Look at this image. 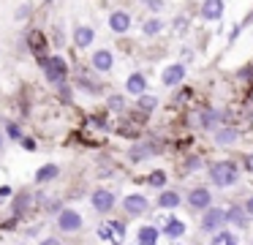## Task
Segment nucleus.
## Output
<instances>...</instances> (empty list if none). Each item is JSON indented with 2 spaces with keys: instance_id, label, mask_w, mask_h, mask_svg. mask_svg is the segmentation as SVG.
Here are the masks:
<instances>
[{
  "instance_id": "1",
  "label": "nucleus",
  "mask_w": 253,
  "mask_h": 245,
  "mask_svg": "<svg viewBox=\"0 0 253 245\" xmlns=\"http://www.w3.org/2000/svg\"><path fill=\"white\" fill-rule=\"evenodd\" d=\"M210 180H212L215 185H220V188H229V185H234L237 180H240V169L231 161H218V163L210 166Z\"/></svg>"
},
{
  "instance_id": "2",
  "label": "nucleus",
  "mask_w": 253,
  "mask_h": 245,
  "mask_svg": "<svg viewBox=\"0 0 253 245\" xmlns=\"http://www.w3.org/2000/svg\"><path fill=\"white\" fill-rule=\"evenodd\" d=\"M223 223H229V221H226V212L220 210V207H207V210H204V215H202V232H207V234L220 232V229H223Z\"/></svg>"
},
{
  "instance_id": "3",
  "label": "nucleus",
  "mask_w": 253,
  "mask_h": 245,
  "mask_svg": "<svg viewBox=\"0 0 253 245\" xmlns=\"http://www.w3.org/2000/svg\"><path fill=\"white\" fill-rule=\"evenodd\" d=\"M41 65H44L46 79L55 82V85L68 76V65H66V60H63V57H44V60H41Z\"/></svg>"
},
{
  "instance_id": "4",
  "label": "nucleus",
  "mask_w": 253,
  "mask_h": 245,
  "mask_svg": "<svg viewBox=\"0 0 253 245\" xmlns=\"http://www.w3.org/2000/svg\"><path fill=\"white\" fill-rule=\"evenodd\" d=\"M57 226H60V232H79L82 229V215L77 210H60Z\"/></svg>"
},
{
  "instance_id": "5",
  "label": "nucleus",
  "mask_w": 253,
  "mask_h": 245,
  "mask_svg": "<svg viewBox=\"0 0 253 245\" xmlns=\"http://www.w3.org/2000/svg\"><path fill=\"white\" fill-rule=\"evenodd\" d=\"M93 210H98V212H109L112 207H115V194L112 191H106V188H98V191H93Z\"/></svg>"
},
{
  "instance_id": "6",
  "label": "nucleus",
  "mask_w": 253,
  "mask_h": 245,
  "mask_svg": "<svg viewBox=\"0 0 253 245\" xmlns=\"http://www.w3.org/2000/svg\"><path fill=\"white\" fill-rule=\"evenodd\" d=\"M210 201H212V194H210L204 185H199V188H193L191 194H188V204H191L193 210H207Z\"/></svg>"
},
{
  "instance_id": "7",
  "label": "nucleus",
  "mask_w": 253,
  "mask_h": 245,
  "mask_svg": "<svg viewBox=\"0 0 253 245\" xmlns=\"http://www.w3.org/2000/svg\"><path fill=\"white\" fill-rule=\"evenodd\" d=\"M155 152H161V145H158V142H144V145L131 147L128 158H131V161H142V158H150V155H155Z\"/></svg>"
},
{
  "instance_id": "8",
  "label": "nucleus",
  "mask_w": 253,
  "mask_h": 245,
  "mask_svg": "<svg viewBox=\"0 0 253 245\" xmlns=\"http://www.w3.org/2000/svg\"><path fill=\"white\" fill-rule=\"evenodd\" d=\"M161 79H164V85H166V87H174V85H180V82L185 79V65H182V63H174V65H169V68L164 71V76H161Z\"/></svg>"
},
{
  "instance_id": "9",
  "label": "nucleus",
  "mask_w": 253,
  "mask_h": 245,
  "mask_svg": "<svg viewBox=\"0 0 253 245\" xmlns=\"http://www.w3.org/2000/svg\"><path fill=\"white\" fill-rule=\"evenodd\" d=\"M202 16L210 19V22L220 19V16H223V0H204L202 3Z\"/></svg>"
},
{
  "instance_id": "10",
  "label": "nucleus",
  "mask_w": 253,
  "mask_h": 245,
  "mask_svg": "<svg viewBox=\"0 0 253 245\" xmlns=\"http://www.w3.org/2000/svg\"><path fill=\"white\" fill-rule=\"evenodd\" d=\"M123 207H126V210L131 212V215H142V212L147 210V199H144L142 194H131V196H126Z\"/></svg>"
},
{
  "instance_id": "11",
  "label": "nucleus",
  "mask_w": 253,
  "mask_h": 245,
  "mask_svg": "<svg viewBox=\"0 0 253 245\" xmlns=\"http://www.w3.org/2000/svg\"><path fill=\"white\" fill-rule=\"evenodd\" d=\"M248 215H251V212H248L245 207H229V210H226V221L234 223L237 229H248Z\"/></svg>"
},
{
  "instance_id": "12",
  "label": "nucleus",
  "mask_w": 253,
  "mask_h": 245,
  "mask_svg": "<svg viewBox=\"0 0 253 245\" xmlns=\"http://www.w3.org/2000/svg\"><path fill=\"white\" fill-rule=\"evenodd\" d=\"M109 27L115 33H126L128 27H131V16H128L126 11H115V14L109 16Z\"/></svg>"
},
{
  "instance_id": "13",
  "label": "nucleus",
  "mask_w": 253,
  "mask_h": 245,
  "mask_svg": "<svg viewBox=\"0 0 253 245\" xmlns=\"http://www.w3.org/2000/svg\"><path fill=\"white\" fill-rule=\"evenodd\" d=\"M237 139H240V134H237L234 128H218V131H215V145H220V147L234 145Z\"/></svg>"
},
{
  "instance_id": "14",
  "label": "nucleus",
  "mask_w": 253,
  "mask_h": 245,
  "mask_svg": "<svg viewBox=\"0 0 253 245\" xmlns=\"http://www.w3.org/2000/svg\"><path fill=\"white\" fill-rule=\"evenodd\" d=\"M93 65L98 71H109L112 65H115V57H112V52H106V49H98V52L93 54Z\"/></svg>"
},
{
  "instance_id": "15",
  "label": "nucleus",
  "mask_w": 253,
  "mask_h": 245,
  "mask_svg": "<svg viewBox=\"0 0 253 245\" xmlns=\"http://www.w3.org/2000/svg\"><path fill=\"white\" fill-rule=\"evenodd\" d=\"M93 38H95V30L93 27H77L74 30V41H77V47H90L93 44Z\"/></svg>"
},
{
  "instance_id": "16",
  "label": "nucleus",
  "mask_w": 253,
  "mask_h": 245,
  "mask_svg": "<svg viewBox=\"0 0 253 245\" xmlns=\"http://www.w3.org/2000/svg\"><path fill=\"white\" fill-rule=\"evenodd\" d=\"M158 207H164V210L180 207V194H177V191H164V194L158 196Z\"/></svg>"
},
{
  "instance_id": "17",
  "label": "nucleus",
  "mask_w": 253,
  "mask_h": 245,
  "mask_svg": "<svg viewBox=\"0 0 253 245\" xmlns=\"http://www.w3.org/2000/svg\"><path fill=\"white\" fill-rule=\"evenodd\" d=\"M126 87H128V93H133V96H142L144 87H147V79H144L142 74H131L128 82H126Z\"/></svg>"
},
{
  "instance_id": "18",
  "label": "nucleus",
  "mask_w": 253,
  "mask_h": 245,
  "mask_svg": "<svg viewBox=\"0 0 253 245\" xmlns=\"http://www.w3.org/2000/svg\"><path fill=\"white\" fill-rule=\"evenodd\" d=\"M164 234H166L169 240H180L182 234H185V223H182V221H177V218H171V221L164 226Z\"/></svg>"
},
{
  "instance_id": "19",
  "label": "nucleus",
  "mask_w": 253,
  "mask_h": 245,
  "mask_svg": "<svg viewBox=\"0 0 253 245\" xmlns=\"http://www.w3.org/2000/svg\"><path fill=\"white\" fill-rule=\"evenodd\" d=\"M57 174H60V166H55V163H46V166H41L39 172H36V183H49V180H55Z\"/></svg>"
},
{
  "instance_id": "20",
  "label": "nucleus",
  "mask_w": 253,
  "mask_h": 245,
  "mask_svg": "<svg viewBox=\"0 0 253 245\" xmlns=\"http://www.w3.org/2000/svg\"><path fill=\"white\" fill-rule=\"evenodd\" d=\"M30 204H33V196L25 191V194H17V199H14V212L17 215H22V212L30 210Z\"/></svg>"
},
{
  "instance_id": "21",
  "label": "nucleus",
  "mask_w": 253,
  "mask_h": 245,
  "mask_svg": "<svg viewBox=\"0 0 253 245\" xmlns=\"http://www.w3.org/2000/svg\"><path fill=\"white\" fill-rule=\"evenodd\" d=\"M158 229L155 226H142L139 229V243H144V245H153V243H158Z\"/></svg>"
},
{
  "instance_id": "22",
  "label": "nucleus",
  "mask_w": 253,
  "mask_h": 245,
  "mask_svg": "<svg viewBox=\"0 0 253 245\" xmlns=\"http://www.w3.org/2000/svg\"><path fill=\"white\" fill-rule=\"evenodd\" d=\"M155 106H158V98H155V96H144V93L139 96V109H144V112H153Z\"/></svg>"
},
{
  "instance_id": "23",
  "label": "nucleus",
  "mask_w": 253,
  "mask_h": 245,
  "mask_svg": "<svg viewBox=\"0 0 253 245\" xmlns=\"http://www.w3.org/2000/svg\"><path fill=\"white\" fill-rule=\"evenodd\" d=\"M161 27H164L161 19H150L147 25H144V33H147V36H155V33H161Z\"/></svg>"
},
{
  "instance_id": "24",
  "label": "nucleus",
  "mask_w": 253,
  "mask_h": 245,
  "mask_svg": "<svg viewBox=\"0 0 253 245\" xmlns=\"http://www.w3.org/2000/svg\"><path fill=\"white\" fill-rule=\"evenodd\" d=\"M115 226H112V223H104V226H98V237L101 240H112V237H115Z\"/></svg>"
},
{
  "instance_id": "25",
  "label": "nucleus",
  "mask_w": 253,
  "mask_h": 245,
  "mask_svg": "<svg viewBox=\"0 0 253 245\" xmlns=\"http://www.w3.org/2000/svg\"><path fill=\"white\" fill-rule=\"evenodd\" d=\"M212 243H218V245H220V243L231 245V243H237V237H234V234H226V232H223V234H215V237H212Z\"/></svg>"
},
{
  "instance_id": "26",
  "label": "nucleus",
  "mask_w": 253,
  "mask_h": 245,
  "mask_svg": "<svg viewBox=\"0 0 253 245\" xmlns=\"http://www.w3.org/2000/svg\"><path fill=\"white\" fill-rule=\"evenodd\" d=\"M123 106H126V103H123V96H112L109 98V109H112V112H123Z\"/></svg>"
},
{
  "instance_id": "27",
  "label": "nucleus",
  "mask_w": 253,
  "mask_h": 245,
  "mask_svg": "<svg viewBox=\"0 0 253 245\" xmlns=\"http://www.w3.org/2000/svg\"><path fill=\"white\" fill-rule=\"evenodd\" d=\"M147 180H150V185H164L166 183V174L164 172H153Z\"/></svg>"
},
{
  "instance_id": "28",
  "label": "nucleus",
  "mask_w": 253,
  "mask_h": 245,
  "mask_svg": "<svg viewBox=\"0 0 253 245\" xmlns=\"http://www.w3.org/2000/svg\"><path fill=\"white\" fill-rule=\"evenodd\" d=\"M6 128H8V136H11V139H22V128H19V125L8 123Z\"/></svg>"
},
{
  "instance_id": "29",
  "label": "nucleus",
  "mask_w": 253,
  "mask_h": 245,
  "mask_svg": "<svg viewBox=\"0 0 253 245\" xmlns=\"http://www.w3.org/2000/svg\"><path fill=\"white\" fill-rule=\"evenodd\" d=\"M28 16H30V3L19 5V11H17V19H28Z\"/></svg>"
},
{
  "instance_id": "30",
  "label": "nucleus",
  "mask_w": 253,
  "mask_h": 245,
  "mask_svg": "<svg viewBox=\"0 0 253 245\" xmlns=\"http://www.w3.org/2000/svg\"><path fill=\"white\" fill-rule=\"evenodd\" d=\"M22 145H25V150H36V142L33 139H22Z\"/></svg>"
},
{
  "instance_id": "31",
  "label": "nucleus",
  "mask_w": 253,
  "mask_h": 245,
  "mask_svg": "<svg viewBox=\"0 0 253 245\" xmlns=\"http://www.w3.org/2000/svg\"><path fill=\"white\" fill-rule=\"evenodd\" d=\"M245 169H248V172H253V155H245Z\"/></svg>"
},
{
  "instance_id": "32",
  "label": "nucleus",
  "mask_w": 253,
  "mask_h": 245,
  "mask_svg": "<svg viewBox=\"0 0 253 245\" xmlns=\"http://www.w3.org/2000/svg\"><path fill=\"white\" fill-rule=\"evenodd\" d=\"M188 169H199V158H188Z\"/></svg>"
},
{
  "instance_id": "33",
  "label": "nucleus",
  "mask_w": 253,
  "mask_h": 245,
  "mask_svg": "<svg viewBox=\"0 0 253 245\" xmlns=\"http://www.w3.org/2000/svg\"><path fill=\"white\" fill-rule=\"evenodd\" d=\"M245 210H248V212H251V215H253V196H251V199L245 201Z\"/></svg>"
},
{
  "instance_id": "34",
  "label": "nucleus",
  "mask_w": 253,
  "mask_h": 245,
  "mask_svg": "<svg viewBox=\"0 0 253 245\" xmlns=\"http://www.w3.org/2000/svg\"><path fill=\"white\" fill-rule=\"evenodd\" d=\"M11 194V188H8V185H3V188H0V196H8Z\"/></svg>"
},
{
  "instance_id": "35",
  "label": "nucleus",
  "mask_w": 253,
  "mask_h": 245,
  "mask_svg": "<svg viewBox=\"0 0 253 245\" xmlns=\"http://www.w3.org/2000/svg\"><path fill=\"white\" fill-rule=\"evenodd\" d=\"M0 150H3V134H0Z\"/></svg>"
}]
</instances>
